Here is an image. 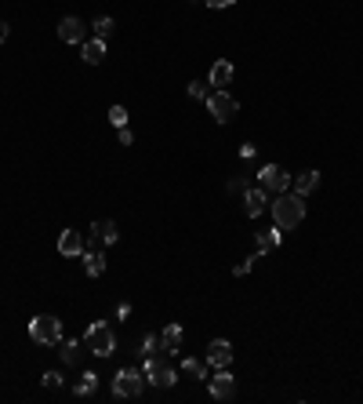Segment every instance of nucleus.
Wrapping results in <instances>:
<instances>
[{"mask_svg":"<svg viewBox=\"0 0 363 404\" xmlns=\"http://www.w3.org/2000/svg\"><path fill=\"white\" fill-rule=\"evenodd\" d=\"M73 390H76V397H91V394H95V390H98V375H95V372L80 375V383H76Z\"/></svg>","mask_w":363,"mask_h":404,"instance_id":"nucleus-21","label":"nucleus"},{"mask_svg":"<svg viewBox=\"0 0 363 404\" xmlns=\"http://www.w3.org/2000/svg\"><path fill=\"white\" fill-rule=\"evenodd\" d=\"M182 372L189 379H197V383H207V361L204 357H186L182 361Z\"/></svg>","mask_w":363,"mask_h":404,"instance_id":"nucleus-18","label":"nucleus"},{"mask_svg":"<svg viewBox=\"0 0 363 404\" xmlns=\"http://www.w3.org/2000/svg\"><path fill=\"white\" fill-rule=\"evenodd\" d=\"M84 270H87V277H102L106 273V255H98V251H84Z\"/></svg>","mask_w":363,"mask_h":404,"instance_id":"nucleus-20","label":"nucleus"},{"mask_svg":"<svg viewBox=\"0 0 363 404\" xmlns=\"http://www.w3.org/2000/svg\"><path fill=\"white\" fill-rule=\"evenodd\" d=\"M189 95H192V98H204V103H207V84H204V81H192V84H189Z\"/></svg>","mask_w":363,"mask_h":404,"instance_id":"nucleus-26","label":"nucleus"},{"mask_svg":"<svg viewBox=\"0 0 363 404\" xmlns=\"http://www.w3.org/2000/svg\"><path fill=\"white\" fill-rule=\"evenodd\" d=\"M142 386H146V375L135 372V368H120L113 379V394L116 397H138Z\"/></svg>","mask_w":363,"mask_h":404,"instance_id":"nucleus-7","label":"nucleus"},{"mask_svg":"<svg viewBox=\"0 0 363 404\" xmlns=\"http://www.w3.org/2000/svg\"><path fill=\"white\" fill-rule=\"evenodd\" d=\"M58 251H62L66 259L84 255V237L76 233V230H62V237H58Z\"/></svg>","mask_w":363,"mask_h":404,"instance_id":"nucleus-12","label":"nucleus"},{"mask_svg":"<svg viewBox=\"0 0 363 404\" xmlns=\"http://www.w3.org/2000/svg\"><path fill=\"white\" fill-rule=\"evenodd\" d=\"M91 233H95L102 244H116V237H120V230H116L113 219H98L95 226H91Z\"/></svg>","mask_w":363,"mask_h":404,"instance_id":"nucleus-17","label":"nucleus"},{"mask_svg":"<svg viewBox=\"0 0 363 404\" xmlns=\"http://www.w3.org/2000/svg\"><path fill=\"white\" fill-rule=\"evenodd\" d=\"M84 346H87V353H95V357H109V353L116 350V335L109 332V324L95 321L84 332Z\"/></svg>","mask_w":363,"mask_h":404,"instance_id":"nucleus-4","label":"nucleus"},{"mask_svg":"<svg viewBox=\"0 0 363 404\" xmlns=\"http://www.w3.org/2000/svg\"><path fill=\"white\" fill-rule=\"evenodd\" d=\"M204 4H211V8H232L236 0H204Z\"/></svg>","mask_w":363,"mask_h":404,"instance_id":"nucleus-30","label":"nucleus"},{"mask_svg":"<svg viewBox=\"0 0 363 404\" xmlns=\"http://www.w3.org/2000/svg\"><path fill=\"white\" fill-rule=\"evenodd\" d=\"M116 131H120V146H131V142H135V135L127 131V128H116Z\"/></svg>","mask_w":363,"mask_h":404,"instance_id":"nucleus-29","label":"nucleus"},{"mask_svg":"<svg viewBox=\"0 0 363 404\" xmlns=\"http://www.w3.org/2000/svg\"><path fill=\"white\" fill-rule=\"evenodd\" d=\"M207 383H211V397L214 401H232V397H236V379H232L226 368L218 375H207Z\"/></svg>","mask_w":363,"mask_h":404,"instance_id":"nucleus-8","label":"nucleus"},{"mask_svg":"<svg viewBox=\"0 0 363 404\" xmlns=\"http://www.w3.org/2000/svg\"><path fill=\"white\" fill-rule=\"evenodd\" d=\"M305 219V204L298 193H280L276 200H272V226H280V230H294V226H302Z\"/></svg>","mask_w":363,"mask_h":404,"instance_id":"nucleus-1","label":"nucleus"},{"mask_svg":"<svg viewBox=\"0 0 363 404\" xmlns=\"http://www.w3.org/2000/svg\"><path fill=\"white\" fill-rule=\"evenodd\" d=\"M258 186L265 189V193H287L291 189V175L280 168V164H265L262 171H258Z\"/></svg>","mask_w":363,"mask_h":404,"instance_id":"nucleus-6","label":"nucleus"},{"mask_svg":"<svg viewBox=\"0 0 363 404\" xmlns=\"http://www.w3.org/2000/svg\"><path fill=\"white\" fill-rule=\"evenodd\" d=\"M157 350H164L157 335H146V339H142V353H146V357H153V353H157Z\"/></svg>","mask_w":363,"mask_h":404,"instance_id":"nucleus-23","label":"nucleus"},{"mask_svg":"<svg viewBox=\"0 0 363 404\" xmlns=\"http://www.w3.org/2000/svg\"><path fill=\"white\" fill-rule=\"evenodd\" d=\"M207 109H211V117H214L218 124H229V120L240 113V103L226 92V87H218V92L207 95Z\"/></svg>","mask_w":363,"mask_h":404,"instance_id":"nucleus-5","label":"nucleus"},{"mask_svg":"<svg viewBox=\"0 0 363 404\" xmlns=\"http://www.w3.org/2000/svg\"><path fill=\"white\" fill-rule=\"evenodd\" d=\"M109 33H113V19H98L95 22V36H98V41H106Z\"/></svg>","mask_w":363,"mask_h":404,"instance_id":"nucleus-24","label":"nucleus"},{"mask_svg":"<svg viewBox=\"0 0 363 404\" xmlns=\"http://www.w3.org/2000/svg\"><path fill=\"white\" fill-rule=\"evenodd\" d=\"M109 124H113V128H127V109L124 106H113L109 109Z\"/></svg>","mask_w":363,"mask_h":404,"instance_id":"nucleus-22","label":"nucleus"},{"mask_svg":"<svg viewBox=\"0 0 363 404\" xmlns=\"http://www.w3.org/2000/svg\"><path fill=\"white\" fill-rule=\"evenodd\" d=\"M207 364H214V368H229L232 364L229 339H211V346H207Z\"/></svg>","mask_w":363,"mask_h":404,"instance_id":"nucleus-10","label":"nucleus"},{"mask_svg":"<svg viewBox=\"0 0 363 404\" xmlns=\"http://www.w3.org/2000/svg\"><path fill=\"white\" fill-rule=\"evenodd\" d=\"M232 81V62L229 59H218L211 66V87H229Z\"/></svg>","mask_w":363,"mask_h":404,"instance_id":"nucleus-16","label":"nucleus"},{"mask_svg":"<svg viewBox=\"0 0 363 404\" xmlns=\"http://www.w3.org/2000/svg\"><path fill=\"white\" fill-rule=\"evenodd\" d=\"M316 186H320V171H316V168H309V171H302V175H298V179L291 182V193H298V197H309Z\"/></svg>","mask_w":363,"mask_h":404,"instance_id":"nucleus-13","label":"nucleus"},{"mask_svg":"<svg viewBox=\"0 0 363 404\" xmlns=\"http://www.w3.org/2000/svg\"><path fill=\"white\" fill-rule=\"evenodd\" d=\"M8 33H11V30H8V22H0V44L8 41Z\"/></svg>","mask_w":363,"mask_h":404,"instance_id":"nucleus-31","label":"nucleus"},{"mask_svg":"<svg viewBox=\"0 0 363 404\" xmlns=\"http://www.w3.org/2000/svg\"><path fill=\"white\" fill-rule=\"evenodd\" d=\"M84 33H87V26L76 15H66L58 22V41H66V44H84Z\"/></svg>","mask_w":363,"mask_h":404,"instance_id":"nucleus-9","label":"nucleus"},{"mask_svg":"<svg viewBox=\"0 0 363 404\" xmlns=\"http://www.w3.org/2000/svg\"><path fill=\"white\" fill-rule=\"evenodd\" d=\"M102 59H106V41H98V36L95 41H84V62L87 66H98Z\"/></svg>","mask_w":363,"mask_h":404,"instance_id":"nucleus-19","label":"nucleus"},{"mask_svg":"<svg viewBox=\"0 0 363 404\" xmlns=\"http://www.w3.org/2000/svg\"><path fill=\"white\" fill-rule=\"evenodd\" d=\"M160 346H164V353H167V357L182 350V324H167V328H164V335H160Z\"/></svg>","mask_w":363,"mask_h":404,"instance_id":"nucleus-14","label":"nucleus"},{"mask_svg":"<svg viewBox=\"0 0 363 404\" xmlns=\"http://www.w3.org/2000/svg\"><path fill=\"white\" fill-rule=\"evenodd\" d=\"M62 361H66V364L76 361V343H66V350H62Z\"/></svg>","mask_w":363,"mask_h":404,"instance_id":"nucleus-28","label":"nucleus"},{"mask_svg":"<svg viewBox=\"0 0 363 404\" xmlns=\"http://www.w3.org/2000/svg\"><path fill=\"white\" fill-rule=\"evenodd\" d=\"M30 339L41 346H58L62 343V321L51 317V313H41V317L30 321Z\"/></svg>","mask_w":363,"mask_h":404,"instance_id":"nucleus-3","label":"nucleus"},{"mask_svg":"<svg viewBox=\"0 0 363 404\" xmlns=\"http://www.w3.org/2000/svg\"><path fill=\"white\" fill-rule=\"evenodd\" d=\"M254 262H258V255H251V259H240V262H236V266H232V273H236V277H243V273H251V266H254Z\"/></svg>","mask_w":363,"mask_h":404,"instance_id":"nucleus-25","label":"nucleus"},{"mask_svg":"<svg viewBox=\"0 0 363 404\" xmlns=\"http://www.w3.org/2000/svg\"><path fill=\"white\" fill-rule=\"evenodd\" d=\"M62 383H66V379H62L58 372H47V375H44V386H51V390H55V386H62Z\"/></svg>","mask_w":363,"mask_h":404,"instance_id":"nucleus-27","label":"nucleus"},{"mask_svg":"<svg viewBox=\"0 0 363 404\" xmlns=\"http://www.w3.org/2000/svg\"><path fill=\"white\" fill-rule=\"evenodd\" d=\"M283 241V230L280 226H272V230H262L258 233V255H265V251H276Z\"/></svg>","mask_w":363,"mask_h":404,"instance_id":"nucleus-15","label":"nucleus"},{"mask_svg":"<svg viewBox=\"0 0 363 404\" xmlns=\"http://www.w3.org/2000/svg\"><path fill=\"white\" fill-rule=\"evenodd\" d=\"M265 208H269V193H265L262 186H254V189H243V211H248L251 219H258Z\"/></svg>","mask_w":363,"mask_h":404,"instance_id":"nucleus-11","label":"nucleus"},{"mask_svg":"<svg viewBox=\"0 0 363 404\" xmlns=\"http://www.w3.org/2000/svg\"><path fill=\"white\" fill-rule=\"evenodd\" d=\"M142 375H146V383H153L157 390H167L178 383V372L167 364V353H153V357H146V368H142Z\"/></svg>","mask_w":363,"mask_h":404,"instance_id":"nucleus-2","label":"nucleus"}]
</instances>
